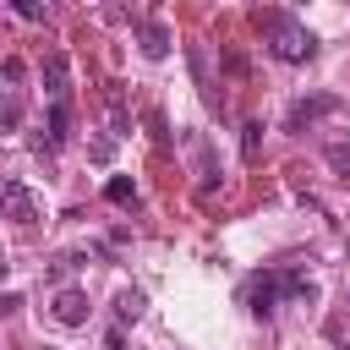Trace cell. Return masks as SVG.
<instances>
[{"label":"cell","instance_id":"obj_1","mask_svg":"<svg viewBox=\"0 0 350 350\" xmlns=\"http://www.w3.org/2000/svg\"><path fill=\"white\" fill-rule=\"evenodd\" d=\"M257 27H262L268 49H273L279 60H290V66H301V60H312V55H317L312 27H306V22H295L290 11H257Z\"/></svg>","mask_w":350,"mask_h":350},{"label":"cell","instance_id":"obj_2","mask_svg":"<svg viewBox=\"0 0 350 350\" xmlns=\"http://www.w3.org/2000/svg\"><path fill=\"white\" fill-rule=\"evenodd\" d=\"M284 295H306L312 301V279L295 273V268H284V273H252L246 279V312L252 317H273V306Z\"/></svg>","mask_w":350,"mask_h":350},{"label":"cell","instance_id":"obj_3","mask_svg":"<svg viewBox=\"0 0 350 350\" xmlns=\"http://www.w3.org/2000/svg\"><path fill=\"white\" fill-rule=\"evenodd\" d=\"M0 208H5V219H16V224H33V219H38V197H33L22 180H0Z\"/></svg>","mask_w":350,"mask_h":350},{"label":"cell","instance_id":"obj_4","mask_svg":"<svg viewBox=\"0 0 350 350\" xmlns=\"http://www.w3.org/2000/svg\"><path fill=\"white\" fill-rule=\"evenodd\" d=\"M49 312H55L60 328H82L93 306H88V290H71V284H66V290H55V306H49Z\"/></svg>","mask_w":350,"mask_h":350},{"label":"cell","instance_id":"obj_5","mask_svg":"<svg viewBox=\"0 0 350 350\" xmlns=\"http://www.w3.org/2000/svg\"><path fill=\"white\" fill-rule=\"evenodd\" d=\"M71 82V66H66V55L55 49V55H44V93H49V104H66V88Z\"/></svg>","mask_w":350,"mask_h":350},{"label":"cell","instance_id":"obj_6","mask_svg":"<svg viewBox=\"0 0 350 350\" xmlns=\"http://www.w3.org/2000/svg\"><path fill=\"white\" fill-rule=\"evenodd\" d=\"M334 104H339V98H328V93H317V98H301V104L290 109V131H306V126H312V120H323Z\"/></svg>","mask_w":350,"mask_h":350},{"label":"cell","instance_id":"obj_7","mask_svg":"<svg viewBox=\"0 0 350 350\" xmlns=\"http://www.w3.org/2000/svg\"><path fill=\"white\" fill-rule=\"evenodd\" d=\"M137 38H142V55H148V60H164V55H170V27H164V22H142Z\"/></svg>","mask_w":350,"mask_h":350},{"label":"cell","instance_id":"obj_8","mask_svg":"<svg viewBox=\"0 0 350 350\" xmlns=\"http://www.w3.org/2000/svg\"><path fill=\"white\" fill-rule=\"evenodd\" d=\"M66 137H71V104H49V148H66ZM38 142V148H44Z\"/></svg>","mask_w":350,"mask_h":350},{"label":"cell","instance_id":"obj_9","mask_svg":"<svg viewBox=\"0 0 350 350\" xmlns=\"http://www.w3.org/2000/svg\"><path fill=\"white\" fill-rule=\"evenodd\" d=\"M115 317H120V323H137V317H142V290H120V295H115Z\"/></svg>","mask_w":350,"mask_h":350},{"label":"cell","instance_id":"obj_10","mask_svg":"<svg viewBox=\"0 0 350 350\" xmlns=\"http://www.w3.org/2000/svg\"><path fill=\"white\" fill-rule=\"evenodd\" d=\"M104 197H109V202H115V208H131V202H137V186H131V180H126V175H115V180H109V186H104Z\"/></svg>","mask_w":350,"mask_h":350},{"label":"cell","instance_id":"obj_11","mask_svg":"<svg viewBox=\"0 0 350 350\" xmlns=\"http://www.w3.org/2000/svg\"><path fill=\"white\" fill-rule=\"evenodd\" d=\"M257 148H262V126L252 120V126H241V153H246V159H257Z\"/></svg>","mask_w":350,"mask_h":350},{"label":"cell","instance_id":"obj_12","mask_svg":"<svg viewBox=\"0 0 350 350\" xmlns=\"http://www.w3.org/2000/svg\"><path fill=\"white\" fill-rule=\"evenodd\" d=\"M328 164H334V170L350 180V148H345V142H328Z\"/></svg>","mask_w":350,"mask_h":350},{"label":"cell","instance_id":"obj_13","mask_svg":"<svg viewBox=\"0 0 350 350\" xmlns=\"http://www.w3.org/2000/svg\"><path fill=\"white\" fill-rule=\"evenodd\" d=\"M16 16H27V22H44V16H49V11H44V5H38V0H16Z\"/></svg>","mask_w":350,"mask_h":350},{"label":"cell","instance_id":"obj_14","mask_svg":"<svg viewBox=\"0 0 350 350\" xmlns=\"http://www.w3.org/2000/svg\"><path fill=\"white\" fill-rule=\"evenodd\" d=\"M109 350H126V334L120 328H109Z\"/></svg>","mask_w":350,"mask_h":350},{"label":"cell","instance_id":"obj_15","mask_svg":"<svg viewBox=\"0 0 350 350\" xmlns=\"http://www.w3.org/2000/svg\"><path fill=\"white\" fill-rule=\"evenodd\" d=\"M0 273H5V252H0Z\"/></svg>","mask_w":350,"mask_h":350}]
</instances>
